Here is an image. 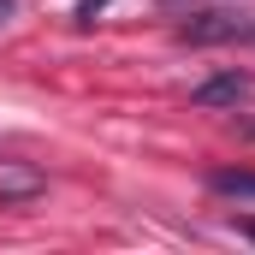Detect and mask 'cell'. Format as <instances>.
<instances>
[{"label": "cell", "instance_id": "6da1fadb", "mask_svg": "<svg viewBox=\"0 0 255 255\" xmlns=\"http://www.w3.org/2000/svg\"><path fill=\"white\" fill-rule=\"evenodd\" d=\"M178 36L190 48H220V42H255V18L250 12H190L178 24Z\"/></svg>", "mask_w": 255, "mask_h": 255}, {"label": "cell", "instance_id": "7a4b0ae2", "mask_svg": "<svg viewBox=\"0 0 255 255\" xmlns=\"http://www.w3.org/2000/svg\"><path fill=\"white\" fill-rule=\"evenodd\" d=\"M250 95H255V77H250V71H238V65H232V71H214L208 83H196V89H190L196 107H238V101H250Z\"/></svg>", "mask_w": 255, "mask_h": 255}, {"label": "cell", "instance_id": "3957f363", "mask_svg": "<svg viewBox=\"0 0 255 255\" xmlns=\"http://www.w3.org/2000/svg\"><path fill=\"white\" fill-rule=\"evenodd\" d=\"M208 190L232 202H255V172H208Z\"/></svg>", "mask_w": 255, "mask_h": 255}, {"label": "cell", "instance_id": "277c9868", "mask_svg": "<svg viewBox=\"0 0 255 255\" xmlns=\"http://www.w3.org/2000/svg\"><path fill=\"white\" fill-rule=\"evenodd\" d=\"M113 0H77V24H95V12H107Z\"/></svg>", "mask_w": 255, "mask_h": 255}, {"label": "cell", "instance_id": "5b68a950", "mask_svg": "<svg viewBox=\"0 0 255 255\" xmlns=\"http://www.w3.org/2000/svg\"><path fill=\"white\" fill-rule=\"evenodd\" d=\"M12 12H18V0H0V24H6V18H12Z\"/></svg>", "mask_w": 255, "mask_h": 255}, {"label": "cell", "instance_id": "8992f818", "mask_svg": "<svg viewBox=\"0 0 255 255\" xmlns=\"http://www.w3.org/2000/svg\"><path fill=\"white\" fill-rule=\"evenodd\" d=\"M238 232H244V238H250V244H255V220H238Z\"/></svg>", "mask_w": 255, "mask_h": 255}]
</instances>
